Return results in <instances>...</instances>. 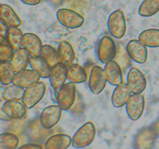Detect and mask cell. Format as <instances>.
Instances as JSON below:
<instances>
[{
  "mask_svg": "<svg viewBox=\"0 0 159 149\" xmlns=\"http://www.w3.org/2000/svg\"><path fill=\"white\" fill-rule=\"evenodd\" d=\"M45 92H46V85L44 82H36L30 86L26 88L22 102L27 109L33 108L41 100L44 96Z\"/></svg>",
  "mask_w": 159,
  "mask_h": 149,
  "instance_id": "2",
  "label": "cell"
},
{
  "mask_svg": "<svg viewBox=\"0 0 159 149\" xmlns=\"http://www.w3.org/2000/svg\"><path fill=\"white\" fill-rule=\"evenodd\" d=\"M20 1L24 4L29 5V6H36V5L39 4L41 0H20Z\"/></svg>",
  "mask_w": 159,
  "mask_h": 149,
  "instance_id": "35",
  "label": "cell"
},
{
  "mask_svg": "<svg viewBox=\"0 0 159 149\" xmlns=\"http://www.w3.org/2000/svg\"><path fill=\"white\" fill-rule=\"evenodd\" d=\"M23 47L30 57H37L40 55L43 44L38 36L27 33L23 34Z\"/></svg>",
  "mask_w": 159,
  "mask_h": 149,
  "instance_id": "16",
  "label": "cell"
},
{
  "mask_svg": "<svg viewBox=\"0 0 159 149\" xmlns=\"http://www.w3.org/2000/svg\"><path fill=\"white\" fill-rule=\"evenodd\" d=\"M40 78V74L34 70L24 69L23 71L16 73L12 83L25 88L39 82Z\"/></svg>",
  "mask_w": 159,
  "mask_h": 149,
  "instance_id": "14",
  "label": "cell"
},
{
  "mask_svg": "<svg viewBox=\"0 0 159 149\" xmlns=\"http://www.w3.org/2000/svg\"><path fill=\"white\" fill-rule=\"evenodd\" d=\"M2 111L9 118V120H19L25 117L27 113V108L23 102L6 101L2 106Z\"/></svg>",
  "mask_w": 159,
  "mask_h": 149,
  "instance_id": "11",
  "label": "cell"
},
{
  "mask_svg": "<svg viewBox=\"0 0 159 149\" xmlns=\"http://www.w3.org/2000/svg\"><path fill=\"white\" fill-rule=\"evenodd\" d=\"M30 65L31 68L37 71L40 74V78L48 79L50 76L51 68L48 63L44 61V59L41 56L37 57H30Z\"/></svg>",
  "mask_w": 159,
  "mask_h": 149,
  "instance_id": "24",
  "label": "cell"
},
{
  "mask_svg": "<svg viewBox=\"0 0 159 149\" xmlns=\"http://www.w3.org/2000/svg\"><path fill=\"white\" fill-rule=\"evenodd\" d=\"M104 71H105L107 82L110 85L116 86L123 83L122 68L116 61L112 60L106 64Z\"/></svg>",
  "mask_w": 159,
  "mask_h": 149,
  "instance_id": "18",
  "label": "cell"
},
{
  "mask_svg": "<svg viewBox=\"0 0 159 149\" xmlns=\"http://www.w3.org/2000/svg\"><path fill=\"white\" fill-rule=\"evenodd\" d=\"M30 56L24 47L14 50L13 54L10 59V63L16 73L26 69L30 64Z\"/></svg>",
  "mask_w": 159,
  "mask_h": 149,
  "instance_id": "19",
  "label": "cell"
},
{
  "mask_svg": "<svg viewBox=\"0 0 159 149\" xmlns=\"http://www.w3.org/2000/svg\"><path fill=\"white\" fill-rule=\"evenodd\" d=\"M107 26L113 37L120 39L124 37L126 33V20L123 11L120 9L113 11L109 16Z\"/></svg>",
  "mask_w": 159,
  "mask_h": 149,
  "instance_id": "5",
  "label": "cell"
},
{
  "mask_svg": "<svg viewBox=\"0 0 159 149\" xmlns=\"http://www.w3.org/2000/svg\"><path fill=\"white\" fill-rule=\"evenodd\" d=\"M152 127L154 130V131L155 132L157 136L159 137V117L158 118V120L154 123V124L152 126Z\"/></svg>",
  "mask_w": 159,
  "mask_h": 149,
  "instance_id": "36",
  "label": "cell"
},
{
  "mask_svg": "<svg viewBox=\"0 0 159 149\" xmlns=\"http://www.w3.org/2000/svg\"><path fill=\"white\" fill-rule=\"evenodd\" d=\"M144 96L141 93L131 95L126 104L127 116L132 120H138L143 114L144 110Z\"/></svg>",
  "mask_w": 159,
  "mask_h": 149,
  "instance_id": "7",
  "label": "cell"
},
{
  "mask_svg": "<svg viewBox=\"0 0 159 149\" xmlns=\"http://www.w3.org/2000/svg\"><path fill=\"white\" fill-rule=\"evenodd\" d=\"M55 93L57 104L60 106L62 110H69L73 106L75 99V83L69 82V83L65 84L59 89L55 90Z\"/></svg>",
  "mask_w": 159,
  "mask_h": 149,
  "instance_id": "3",
  "label": "cell"
},
{
  "mask_svg": "<svg viewBox=\"0 0 159 149\" xmlns=\"http://www.w3.org/2000/svg\"><path fill=\"white\" fill-rule=\"evenodd\" d=\"M6 37L14 50L23 46V34L18 27H8Z\"/></svg>",
  "mask_w": 159,
  "mask_h": 149,
  "instance_id": "27",
  "label": "cell"
},
{
  "mask_svg": "<svg viewBox=\"0 0 159 149\" xmlns=\"http://www.w3.org/2000/svg\"><path fill=\"white\" fill-rule=\"evenodd\" d=\"M114 61H116L118 65L121 67L123 70H127L130 65L131 57L128 54L127 47L123 44H119L116 47V53Z\"/></svg>",
  "mask_w": 159,
  "mask_h": 149,
  "instance_id": "29",
  "label": "cell"
},
{
  "mask_svg": "<svg viewBox=\"0 0 159 149\" xmlns=\"http://www.w3.org/2000/svg\"><path fill=\"white\" fill-rule=\"evenodd\" d=\"M19 142L18 137L12 133L6 132L0 135V149H15Z\"/></svg>",
  "mask_w": 159,
  "mask_h": 149,
  "instance_id": "32",
  "label": "cell"
},
{
  "mask_svg": "<svg viewBox=\"0 0 159 149\" xmlns=\"http://www.w3.org/2000/svg\"><path fill=\"white\" fill-rule=\"evenodd\" d=\"M47 1L51 3V5H53L54 6L57 7V6H60L63 3L64 0H47Z\"/></svg>",
  "mask_w": 159,
  "mask_h": 149,
  "instance_id": "37",
  "label": "cell"
},
{
  "mask_svg": "<svg viewBox=\"0 0 159 149\" xmlns=\"http://www.w3.org/2000/svg\"><path fill=\"white\" fill-rule=\"evenodd\" d=\"M62 109L60 106L51 105L42 111L40 116V125L45 129H51L60 120Z\"/></svg>",
  "mask_w": 159,
  "mask_h": 149,
  "instance_id": "8",
  "label": "cell"
},
{
  "mask_svg": "<svg viewBox=\"0 0 159 149\" xmlns=\"http://www.w3.org/2000/svg\"><path fill=\"white\" fill-rule=\"evenodd\" d=\"M157 135L152 126L140 130L135 138V147L139 149L151 148L154 145Z\"/></svg>",
  "mask_w": 159,
  "mask_h": 149,
  "instance_id": "13",
  "label": "cell"
},
{
  "mask_svg": "<svg viewBox=\"0 0 159 149\" xmlns=\"http://www.w3.org/2000/svg\"><path fill=\"white\" fill-rule=\"evenodd\" d=\"M1 22L8 27H19L21 25V20L14 9L10 6L1 4L0 6Z\"/></svg>",
  "mask_w": 159,
  "mask_h": 149,
  "instance_id": "20",
  "label": "cell"
},
{
  "mask_svg": "<svg viewBox=\"0 0 159 149\" xmlns=\"http://www.w3.org/2000/svg\"><path fill=\"white\" fill-rule=\"evenodd\" d=\"M57 19L61 25L70 29H76L83 25L84 17L79 12L70 9H60L57 10Z\"/></svg>",
  "mask_w": 159,
  "mask_h": 149,
  "instance_id": "4",
  "label": "cell"
},
{
  "mask_svg": "<svg viewBox=\"0 0 159 149\" xmlns=\"http://www.w3.org/2000/svg\"><path fill=\"white\" fill-rule=\"evenodd\" d=\"M40 56L44 59L45 61L49 65L51 68H53L54 65L59 63L57 51H56L55 48L51 45H43Z\"/></svg>",
  "mask_w": 159,
  "mask_h": 149,
  "instance_id": "30",
  "label": "cell"
},
{
  "mask_svg": "<svg viewBox=\"0 0 159 149\" xmlns=\"http://www.w3.org/2000/svg\"><path fill=\"white\" fill-rule=\"evenodd\" d=\"M139 40L148 47H159V29H148L144 30L139 35Z\"/></svg>",
  "mask_w": 159,
  "mask_h": 149,
  "instance_id": "25",
  "label": "cell"
},
{
  "mask_svg": "<svg viewBox=\"0 0 159 149\" xmlns=\"http://www.w3.org/2000/svg\"><path fill=\"white\" fill-rule=\"evenodd\" d=\"M57 51L59 63L63 64L65 66H68L73 63L75 54L72 46L69 42L66 40H62L59 43Z\"/></svg>",
  "mask_w": 159,
  "mask_h": 149,
  "instance_id": "21",
  "label": "cell"
},
{
  "mask_svg": "<svg viewBox=\"0 0 159 149\" xmlns=\"http://www.w3.org/2000/svg\"><path fill=\"white\" fill-rule=\"evenodd\" d=\"M107 79L105 71L99 66H94L90 72L89 87L93 94H99L103 91L107 85Z\"/></svg>",
  "mask_w": 159,
  "mask_h": 149,
  "instance_id": "9",
  "label": "cell"
},
{
  "mask_svg": "<svg viewBox=\"0 0 159 149\" xmlns=\"http://www.w3.org/2000/svg\"><path fill=\"white\" fill-rule=\"evenodd\" d=\"M67 79L73 83H82L87 80V74L81 65L72 63L67 66Z\"/></svg>",
  "mask_w": 159,
  "mask_h": 149,
  "instance_id": "23",
  "label": "cell"
},
{
  "mask_svg": "<svg viewBox=\"0 0 159 149\" xmlns=\"http://www.w3.org/2000/svg\"><path fill=\"white\" fill-rule=\"evenodd\" d=\"M25 89L23 87L12 83L8 85L2 92V99L5 101H17L23 99Z\"/></svg>",
  "mask_w": 159,
  "mask_h": 149,
  "instance_id": "26",
  "label": "cell"
},
{
  "mask_svg": "<svg viewBox=\"0 0 159 149\" xmlns=\"http://www.w3.org/2000/svg\"><path fill=\"white\" fill-rule=\"evenodd\" d=\"M159 11V0H144L139 6L138 13L144 17H150Z\"/></svg>",
  "mask_w": 159,
  "mask_h": 149,
  "instance_id": "28",
  "label": "cell"
},
{
  "mask_svg": "<svg viewBox=\"0 0 159 149\" xmlns=\"http://www.w3.org/2000/svg\"><path fill=\"white\" fill-rule=\"evenodd\" d=\"M132 92L130 91L127 83H121L116 85L115 89L113 90L111 97L112 104L116 108L124 106L126 105L131 96Z\"/></svg>",
  "mask_w": 159,
  "mask_h": 149,
  "instance_id": "15",
  "label": "cell"
},
{
  "mask_svg": "<svg viewBox=\"0 0 159 149\" xmlns=\"http://www.w3.org/2000/svg\"><path fill=\"white\" fill-rule=\"evenodd\" d=\"M72 139L69 135L57 133L52 135L47 140L44 147L46 149H65L71 145Z\"/></svg>",
  "mask_w": 159,
  "mask_h": 149,
  "instance_id": "22",
  "label": "cell"
},
{
  "mask_svg": "<svg viewBox=\"0 0 159 149\" xmlns=\"http://www.w3.org/2000/svg\"><path fill=\"white\" fill-rule=\"evenodd\" d=\"M127 84L132 93L138 94L144 91L147 82L144 74L138 68H133L129 71L127 74Z\"/></svg>",
  "mask_w": 159,
  "mask_h": 149,
  "instance_id": "10",
  "label": "cell"
},
{
  "mask_svg": "<svg viewBox=\"0 0 159 149\" xmlns=\"http://www.w3.org/2000/svg\"><path fill=\"white\" fill-rule=\"evenodd\" d=\"M116 47L113 39L109 36H104L98 45L97 54L99 61L102 63L107 64L115 58Z\"/></svg>",
  "mask_w": 159,
  "mask_h": 149,
  "instance_id": "6",
  "label": "cell"
},
{
  "mask_svg": "<svg viewBox=\"0 0 159 149\" xmlns=\"http://www.w3.org/2000/svg\"><path fill=\"white\" fill-rule=\"evenodd\" d=\"M13 48L5 36H0V61H9L13 54Z\"/></svg>",
  "mask_w": 159,
  "mask_h": 149,
  "instance_id": "33",
  "label": "cell"
},
{
  "mask_svg": "<svg viewBox=\"0 0 159 149\" xmlns=\"http://www.w3.org/2000/svg\"><path fill=\"white\" fill-rule=\"evenodd\" d=\"M15 72L11 63L9 61L1 62L0 65V75H1L2 84L8 85L13 81Z\"/></svg>",
  "mask_w": 159,
  "mask_h": 149,
  "instance_id": "31",
  "label": "cell"
},
{
  "mask_svg": "<svg viewBox=\"0 0 159 149\" xmlns=\"http://www.w3.org/2000/svg\"><path fill=\"white\" fill-rule=\"evenodd\" d=\"M130 57L138 64H144L148 58L147 47L139 40H131L127 44Z\"/></svg>",
  "mask_w": 159,
  "mask_h": 149,
  "instance_id": "12",
  "label": "cell"
},
{
  "mask_svg": "<svg viewBox=\"0 0 159 149\" xmlns=\"http://www.w3.org/2000/svg\"><path fill=\"white\" fill-rule=\"evenodd\" d=\"M20 148L37 149V148H42V146L39 144H36V143H27V144L20 146Z\"/></svg>",
  "mask_w": 159,
  "mask_h": 149,
  "instance_id": "34",
  "label": "cell"
},
{
  "mask_svg": "<svg viewBox=\"0 0 159 149\" xmlns=\"http://www.w3.org/2000/svg\"><path fill=\"white\" fill-rule=\"evenodd\" d=\"M50 82L54 90H57L65 84L67 79V66L58 63L51 68L49 76Z\"/></svg>",
  "mask_w": 159,
  "mask_h": 149,
  "instance_id": "17",
  "label": "cell"
},
{
  "mask_svg": "<svg viewBox=\"0 0 159 149\" xmlns=\"http://www.w3.org/2000/svg\"><path fill=\"white\" fill-rule=\"evenodd\" d=\"M96 136V127L91 121L86 122L78 129L72 138L71 144L76 148H82L89 145Z\"/></svg>",
  "mask_w": 159,
  "mask_h": 149,
  "instance_id": "1",
  "label": "cell"
}]
</instances>
